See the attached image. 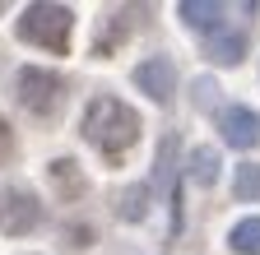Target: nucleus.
I'll return each mask as SVG.
<instances>
[{
  "instance_id": "1",
  "label": "nucleus",
  "mask_w": 260,
  "mask_h": 255,
  "mask_svg": "<svg viewBox=\"0 0 260 255\" xmlns=\"http://www.w3.org/2000/svg\"><path fill=\"white\" fill-rule=\"evenodd\" d=\"M84 139L98 144L112 163L140 139V116L130 112L121 98H112V93H103V98H93L88 112H84Z\"/></svg>"
},
{
  "instance_id": "2",
  "label": "nucleus",
  "mask_w": 260,
  "mask_h": 255,
  "mask_svg": "<svg viewBox=\"0 0 260 255\" xmlns=\"http://www.w3.org/2000/svg\"><path fill=\"white\" fill-rule=\"evenodd\" d=\"M70 23H75V14L65 5H28L23 19H19V38L32 42V47H47V51L65 56L70 51Z\"/></svg>"
},
{
  "instance_id": "3",
  "label": "nucleus",
  "mask_w": 260,
  "mask_h": 255,
  "mask_svg": "<svg viewBox=\"0 0 260 255\" xmlns=\"http://www.w3.org/2000/svg\"><path fill=\"white\" fill-rule=\"evenodd\" d=\"M42 223V204L28 186H0V232L5 237H23Z\"/></svg>"
},
{
  "instance_id": "4",
  "label": "nucleus",
  "mask_w": 260,
  "mask_h": 255,
  "mask_svg": "<svg viewBox=\"0 0 260 255\" xmlns=\"http://www.w3.org/2000/svg\"><path fill=\"white\" fill-rule=\"evenodd\" d=\"M14 88H19V102H23L28 112L47 116V112H51V107L60 102V93H65V79H60L56 70H42V65H28V70H19Z\"/></svg>"
},
{
  "instance_id": "5",
  "label": "nucleus",
  "mask_w": 260,
  "mask_h": 255,
  "mask_svg": "<svg viewBox=\"0 0 260 255\" xmlns=\"http://www.w3.org/2000/svg\"><path fill=\"white\" fill-rule=\"evenodd\" d=\"M135 88L149 93L153 102H168L172 93H177V65H172L168 56H149V60H140V65H135Z\"/></svg>"
},
{
  "instance_id": "6",
  "label": "nucleus",
  "mask_w": 260,
  "mask_h": 255,
  "mask_svg": "<svg viewBox=\"0 0 260 255\" xmlns=\"http://www.w3.org/2000/svg\"><path fill=\"white\" fill-rule=\"evenodd\" d=\"M218 130L233 149H251V144H260V116L251 107H228L218 116Z\"/></svg>"
},
{
  "instance_id": "7",
  "label": "nucleus",
  "mask_w": 260,
  "mask_h": 255,
  "mask_svg": "<svg viewBox=\"0 0 260 255\" xmlns=\"http://www.w3.org/2000/svg\"><path fill=\"white\" fill-rule=\"evenodd\" d=\"M51 186H56V195L65 204L84 200V190H88V181H84V172H79L75 158H56V163H51Z\"/></svg>"
},
{
  "instance_id": "8",
  "label": "nucleus",
  "mask_w": 260,
  "mask_h": 255,
  "mask_svg": "<svg viewBox=\"0 0 260 255\" xmlns=\"http://www.w3.org/2000/svg\"><path fill=\"white\" fill-rule=\"evenodd\" d=\"M205 51H209V60H218V65H237V60L246 56V33L218 28V33H209V38H205Z\"/></svg>"
},
{
  "instance_id": "9",
  "label": "nucleus",
  "mask_w": 260,
  "mask_h": 255,
  "mask_svg": "<svg viewBox=\"0 0 260 255\" xmlns=\"http://www.w3.org/2000/svg\"><path fill=\"white\" fill-rule=\"evenodd\" d=\"M177 14L190 23V28H200V33H218L223 28V5H205V0H181Z\"/></svg>"
},
{
  "instance_id": "10",
  "label": "nucleus",
  "mask_w": 260,
  "mask_h": 255,
  "mask_svg": "<svg viewBox=\"0 0 260 255\" xmlns=\"http://www.w3.org/2000/svg\"><path fill=\"white\" fill-rule=\"evenodd\" d=\"M149 195H153V186H125V190H116V218H125V223L144 218L149 213Z\"/></svg>"
},
{
  "instance_id": "11",
  "label": "nucleus",
  "mask_w": 260,
  "mask_h": 255,
  "mask_svg": "<svg viewBox=\"0 0 260 255\" xmlns=\"http://www.w3.org/2000/svg\"><path fill=\"white\" fill-rule=\"evenodd\" d=\"M218 167H223V163H218L214 149H195V153H190V181H195V186H214V181H218Z\"/></svg>"
},
{
  "instance_id": "12",
  "label": "nucleus",
  "mask_w": 260,
  "mask_h": 255,
  "mask_svg": "<svg viewBox=\"0 0 260 255\" xmlns=\"http://www.w3.org/2000/svg\"><path fill=\"white\" fill-rule=\"evenodd\" d=\"M228 241H233L237 255H260V218H242Z\"/></svg>"
},
{
  "instance_id": "13",
  "label": "nucleus",
  "mask_w": 260,
  "mask_h": 255,
  "mask_svg": "<svg viewBox=\"0 0 260 255\" xmlns=\"http://www.w3.org/2000/svg\"><path fill=\"white\" fill-rule=\"evenodd\" d=\"M233 195H237V200H260V163H246V167H237Z\"/></svg>"
},
{
  "instance_id": "14",
  "label": "nucleus",
  "mask_w": 260,
  "mask_h": 255,
  "mask_svg": "<svg viewBox=\"0 0 260 255\" xmlns=\"http://www.w3.org/2000/svg\"><path fill=\"white\" fill-rule=\"evenodd\" d=\"M10 153H14V130H10V121L0 116V163H5Z\"/></svg>"
},
{
  "instance_id": "15",
  "label": "nucleus",
  "mask_w": 260,
  "mask_h": 255,
  "mask_svg": "<svg viewBox=\"0 0 260 255\" xmlns=\"http://www.w3.org/2000/svg\"><path fill=\"white\" fill-rule=\"evenodd\" d=\"M70 246L84 250V246H88V228H70Z\"/></svg>"
}]
</instances>
